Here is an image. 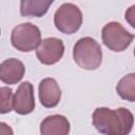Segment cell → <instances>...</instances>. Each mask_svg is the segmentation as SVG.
I'll use <instances>...</instances> for the list:
<instances>
[{
    "instance_id": "cell-7",
    "label": "cell",
    "mask_w": 135,
    "mask_h": 135,
    "mask_svg": "<svg viewBox=\"0 0 135 135\" xmlns=\"http://www.w3.org/2000/svg\"><path fill=\"white\" fill-rule=\"evenodd\" d=\"M35 109L34 88L30 81L22 82L14 95V111L20 115H26Z\"/></svg>"
},
{
    "instance_id": "cell-16",
    "label": "cell",
    "mask_w": 135,
    "mask_h": 135,
    "mask_svg": "<svg viewBox=\"0 0 135 135\" xmlns=\"http://www.w3.org/2000/svg\"><path fill=\"white\" fill-rule=\"evenodd\" d=\"M133 54H134V57H135V49H134V52H133Z\"/></svg>"
},
{
    "instance_id": "cell-14",
    "label": "cell",
    "mask_w": 135,
    "mask_h": 135,
    "mask_svg": "<svg viewBox=\"0 0 135 135\" xmlns=\"http://www.w3.org/2000/svg\"><path fill=\"white\" fill-rule=\"evenodd\" d=\"M124 18H126V20L128 21V23H129L132 27L135 28V4H134V5H131V6L127 9V12H126V14H124Z\"/></svg>"
},
{
    "instance_id": "cell-3",
    "label": "cell",
    "mask_w": 135,
    "mask_h": 135,
    "mask_svg": "<svg viewBox=\"0 0 135 135\" xmlns=\"http://www.w3.org/2000/svg\"><path fill=\"white\" fill-rule=\"evenodd\" d=\"M41 41L40 30L30 22L18 24L11 34L12 45L20 52H31L37 49Z\"/></svg>"
},
{
    "instance_id": "cell-8",
    "label": "cell",
    "mask_w": 135,
    "mask_h": 135,
    "mask_svg": "<svg viewBox=\"0 0 135 135\" xmlns=\"http://www.w3.org/2000/svg\"><path fill=\"white\" fill-rule=\"evenodd\" d=\"M61 98V90L54 78H44L39 83V100L45 108L56 107Z\"/></svg>"
},
{
    "instance_id": "cell-11",
    "label": "cell",
    "mask_w": 135,
    "mask_h": 135,
    "mask_svg": "<svg viewBox=\"0 0 135 135\" xmlns=\"http://www.w3.org/2000/svg\"><path fill=\"white\" fill-rule=\"evenodd\" d=\"M52 3V0H22L20 2V14L24 17H41L47 12Z\"/></svg>"
},
{
    "instance_id": "cell-5",
    "label": "cell",
    "mask_w": 135,
    "mask_h": 135,
    "mask_svg": "<svg viewBox=\"0 0 135 135\" xmlns=\"http://www.w3.org/2000/svg\"><path fill=\"white\" fill-rule=\"evenodd\" d=\"M134 38V34H131L120 23L115 21L107 23L102 28V41L108 49L114 52L124 51Z\"/></svg>"
},
{
    "instance_id": "cell-12",
    "label": "cell",
    "mask_w": 135,
    "mask_h": 135,
    "mask_svg": "<svg viewBox=\"0 0 135 135\" xmlns=\"http://www.w3.org/2000/svg\"><path fill=\"white\" fill-rule=\"evenodd\" d=\"M117 94L124 100L135 101V73L123 76L116 85Z\"/></svg>"
},
{
    "instance_id": "cell-4",
    "label": "cell",
    "mask_w": 135,
    "mask_h": 135,
    "mask_svg": "<svg viewBox=\"0 0 135 135\" xmlns=\"http://www.w3.org/2000/svg\"><path fill=\"white\" fill-rule=\"evenodd\" d=\"M54 23L58 31L72 35L76 33L82 24V13L73 3H63L54 15Z\"/></svg>"
},
{
    "instance_id": "cell-6",
    "label": "cell",
    "mask_w": 135,
    "mask_h": 135,
    "mask_svg": "<svg viewBox=\"0 0 135 135\" xmlns=\"http://www.w3.org/2000/svg\"><path fill=\"white\" fill-rule=\"evenodd\" d=\"M64 53V45L62 40L56 37L45 38L41 41L36 51L38 60L46 65L55 64L58 62Z\"/></svg>"
},
{
    "instance_id": "cell-15",
    "label": "cell",
    "mask_w": 135,
    "mask_h": 135,
    "mask_svg": "<svg viewBox=\"0 0 135 135\" xmlns=\"http://www.w3.org/2000/svg\"><path fill=\"white\" fill-rule=\"evenodd\" d=\"M0 135H14V134L9 126H7L5 122H1L0 123Z\"/></svg>"
},
{
    "instance_id": "cell-9",
    "label": "cell",
    "mask_w": 135,
    "mask_h": 135,
    "mask_svg": "<svg viewBox=\"0 0 135 135\" xmlns=\"http://www.w3.org/2000/svg\"><path fill=\"white\" fill-rule=\"evenodd\" d=\"M24 64L16 58H8L0 64V79L6 84H15L24 76Z\"/></svg>"
},
{
    "instance_id": "cell-13",
    "label": "cell",
    "mask_w": 135,
    "mask_h": 135,
    "mask_svg": "<svg viewBox=\"0 0 135 135\" xmlns=\"http://www.w3.org/2000/svg\"><path fill=\"white\" fill-rule=\"evenodd\" d=\"M12 109H14V96L12 89L2 86L0 89V113H8Z\"/></svg>"
},
{
    "instance_id": "cell-1",
    "label": "cell",
    "mask_w": 135,
    "mask_h": 135,
    "mask_svg": "<svg viewBox=\"0 0 135 135\" xmlns=\"http://www.w3.org/2000/svg\"><path fill=\"white\" fill-rule=\"evenodd\" d=\"M93 126L103 135H128L134 124L133 114L126 108L111 110L97 108L92 116Z\"/></svg>"
},
{
    "instance_id": "cell-2",
    "label": "cell",
    "mask_w": 135,
    "mask_h": 135,
    "mask_svg": "<svg viewBox=\"0 0 135 135\" xmlns=\"http://www.w3.org/2000/svg\"><path fill=\"white\" fill-rule=\"evenodd\" d=\"M73 58L78 66L84 70H96L102 62V50L99 43L91 38H80L73 47Z\"/></svg>"
},
{
    "instance_id": "cell-10",
    "label": "cell",
    "mask_w": 135,
    "mask_h": 135,
    "mask_svg": "<svg viewBox=\"0 0 135 135\" xmlns=\"http://www.w3.org/2000/svg\"><path fill=\"white\" fill-rule=\"evenodd\" d=\"M70 122L63 115H51L45 117L40 124L41 135H69Z\"/></svg>"
}]
</instances>
